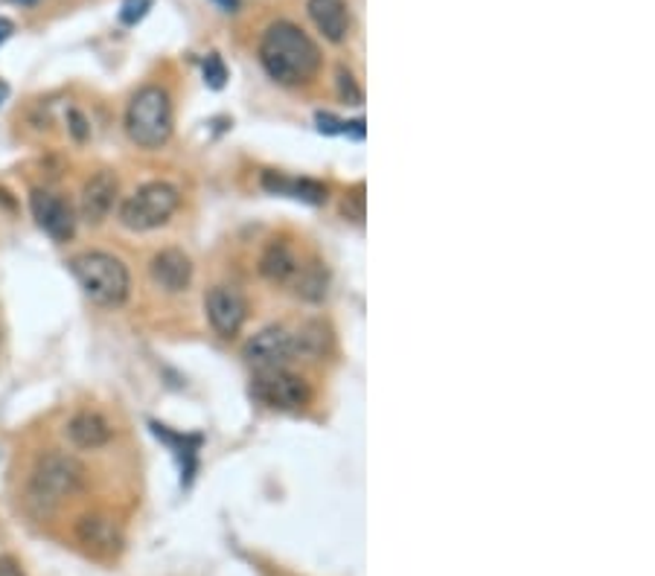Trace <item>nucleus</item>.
I'll list each match as a JSON object with an SVG mask.
<instances>
[{
  "label": "nucleus",
  "instance_id": "f257e3e1",
  "mask_svg": "<svg viewBox=\"0 0 655 576\" xmlns=\"http://www.w3.org/2000/svg\"><path fill=\"white\" fill-rule=\"evenodd\" d=\"M260 62L281 85H306L320 71V50L300 26L277 21L260 41Z\"/></svg>",
  "mask_w": 655,
  "mask_h": 576
},
{
  "label": "nucleus",
  "instance_id": "f03ea898",
  "mask_svg": "<svg viewBox=\"0 0 655 576\" xmlns=\"http://www.w3.org/2000/svg\"><path fill=\"white\" fill-rule=\"evenodd\" d=\"M71 271L91 303L117 309V306L128 300L131 277H128V268L117 256L103 254V250H88V254L73 256Z\"/></svg>",
  "mask_w": 655,
  "mask_h": 576
},
{
  "label": "nucleus",
  "instance_id": "f8f14e48",
  "mask_svg": "<svg viewBox=\"0 0 655 576\" xmlns=\"http://www.w3.org/2000/svg\"><path fill=\"white\" fill-rule=\"evenodd\" d=\"M260 271L265 280L277 282V286H295L297 274L304 271V259L288 242L274 239L260 259Z\"/></svg>",
  "mask_w": 655,
  "mask_h": 576
},
{
  "label": "nucleus",
  "instance_id": "dca6fc26",
  "mask_svg": "<svg viewBox=\"0 0 655 576\" xmlns=\"http://www.w3.org/2000/svg\"><path fill=\"white\" fill-rule=\"evenodd\" d=\"M265 190L277 192V195H292V199H300V201H309V204H320V201L327 199V186L315 184V181H297V178H283V175H274V172H268V175L263 178Z\"/></svg>",
  "mask_w": 655,
  "mask_h": 576
},
{
  "label": "nucleus",
  "instance_id": "b1692460",
  "mask_svg": "<svg viewBox=\"0 0 655 576\" xmlns=\"http://www.w3.org/2000/svg\"><path fill=\"white\" fill-rule=\"evenodd\" d=\"M219 3H222V7H228L233 12V7H236V0H219Z\"/></svg>",
  "mask_w": 655,
  "mask_h": 576
},
{
  "label": "nucleus",
  "instance_id": "412c9836",
  "mask_svg": "<svg viewBox=\"0 0 655 576\" xmlns=\"http://www.w3.org/2000/svg\"><path fill=\"white\" fill-rule=\"evenodd\" d=\"M0 576H24V570L18 568L15 559H9V556H0Z\"/></svg>",
  "mask_w": 655,
  "mask_h": 576
},
{
  "label": "nucleus",
  "instance_id": "2eb2a0df",
  "mask_svg": "<svg viewBox=\"0 0 655 576\" xmlns=\"http://www.w3.org/2000/svg\"><path fill=\"white\" fill-rule=\"evenodd\" d=\"M67 434H71L73 446L94 451V448H103L112 442L114 428L103 414H96V410H82V414H76L71 419Z\"/></svg>",
  "mask_w": 655,
  "mask_h": 576
},
{
  "label": "nucleus",
  "instance_id": "393cba45",
  "mask_svg": "<svg viewBox=\"0 0 655 576\" xmlns=\"http://www.w3.org/2000/svg\"><path fill=\"white\" fill-rule=\"evenodd\" d=\"M21 3H32V0H21Z\"/></svg>",
  "mask_w": 655,
  "mask_h": 576
},
{
  "label": "nucleus",
  "instance_id": "a211bd4d",
  "mask_svg": "<svg viewBox=\"0 0 655 576\" xmlns=\"http://www.w3.org/2000/svg\"><path fill=\"white\" fill-rule=\"evenodd\" d=\"M152 3H155V0H123L120 21L126 26H135L137 21H144V18L149 15Z\"/></svg>",
  "mask_w": 655,
  "mask_h": 576
},
{
  "label": "nucleus",
  "instance_id": "423d86ee",
  "mask_svg": "<svg viewBox=\"0 0 655 576\" xmlns=\"http://www.w3.org/2000/svg\"><path fill=\"white\" fill-rule=\"evenodd\" d=\"M251 396L263 402L265 408L274 410H300L309 402V384L286 367L277 370H256L254 384H251Z\"/></svg>",
  "mask_w": 655,
  "mask_h": 576
},
{
  "label": "nucleus",
  "instance_id": "ddd939ff",
  "mask_svg": "<svg viewBox=\"0 0 655 576\" xmlns=\"http://www.w3.org/2000/svg\"><path fill=\"white\" fill-rule=\"evenodd\" d=\"M309 18L318 26V32H324V39L332 44H341L350 35L352 18L344 0H309Z\"/></svg>",
  "mask_w": 655,
  "mask_h": 576
},
{
  "label": "nucleus",
  "instance_id": "6ab92c4d",
  "mask_svg": "<svg viewBox=\"0 0 655 576\" xmlns=\"http://www.w3.org/2000/svg\"><path fill=\"white\" fill-rule=\"evenodd\" d=\"M204 76H208L210 88H222L224 85V76H228V73H224V64L216 53H210L208 62H204Z\"/></svg>",
  "mask_w": 655,
  "mask_h": 576
},
{
  "label": "nucleus",
  "instance_id": "0eeeda50",
  "mask_svg": "<svg viewBox=\"0 0 655 576\" xmlns=\"http://www.w3.org/2000/svg\"><path fill=\"white\" fill-rule=\"evenodd\" d=\"M245 361L254 370H277L286 367L288 361L297 355V338L286 327H265L260 329L249 344H245Z\"/></svg>",
  "mask_w": 655,
  "mask_h": 576
},
{
  "label": "nucleus",
  "instance_id": "4be33fe9",
  "mask_svg": "<svg viewBox=\"0 0 655 576\" xmlns=\"http://www.w3.org/2000/svg\"><path fill=\"white\" fill-rule=\"evenodd\" d=\"M71 122H73V135H76V140H85V137H88V122L82 120V114H76V111H71Z\"/></svg>",
  "mask_w": 655,
  "mask_h": 576
},
{
  "label": "nucleus",
  "instance_id": "39448f33",
  "mask_svg": "<svg viewBox=\"0 0 655 576\" xmlns=\"http://www.w3.org/2000/svg\"><path fill=\"white\" fill-rule=\"evenodd\" d=\"M82 487V466L67 455H47L30 480V504L39 512L56 510Z\"/></svg>",
  "mask_w": 655,
  "mask_h": 576
},
{
  "label": "nucleus",
  "instance_id": "f3484780",
  "mask_svg": "<svg viewBox=\"0 0 655 576\" xmlns=\"http://www.w3.org/2000/svg\"><path fill=\"white\" fill-rule=\"evenodd\" d=\"M292 288H295V295L306 297V300H320V297L327 295V271H324V265H304V271L297 274V280Z\"/></svg>",
  "mask_w": 655,
  "mask_h": 576
},
{
  "label": "nucleus",
  "instance_id": "aec40b11",
  "mask_svg": "<svg viewBox=\"0 0 655 576\" xmlns=\"http://www.w3.org/2000/svg\"><path fill=\"white\" fill-rule=\"evenodd\" d=\"M338 90H341V96L347 103L361 105V90L356 88V82H352V76L347 71H338Z\"/></svg>",
  "mask_w": 655,
  "mask_h": 576
},
{
  "label": "nucleus",
  "instance_id": "6e6552de",
  "mask_svg": "<svg viewBox=\"0 0 655 576\" xmlns=\"http://www.w3.org/2000/svg\"><path fill=\"white\" fill-rule=\"evenodd\" d=\"M204 312H208L210 327L216 329L219 335L236 338L240 329L245 327V318H249V303L236 288L216 286L210 288L208 297H204Z\"/></svg>",
  "mask_w": 655,
  "mask_h": 576
},
{
  "label": "nucleus",
  "instance_id": "9b49d317",
  "mask_svg": "<svg viewBox=\"0 0 655 576\" xmlns=\"http://www.w3.org/2000/svg\"><path fill=\"white\" fill-rule=\"evenodd\" d=\"M149 271H152L155 286H160L163 291H169V295L187 291V286H190L192 280L190 256L178 248H167V250H160V254H155Z\"/></svg>",
  "mask_w": 655,
  "mask_h": 576
},
{
  "label": "nucleus",
  "instance_id": "4468645a",
  "mask_svg": "<svg viewBox=\"0 0 655 576\" xmlns=\"http://www.w3.org/2000/svg\"><path fill=\"white\" fill-rule=\"evenodd\" d=\"M76 536L96 556H112V553L120 551L123 542L117 524L112 519H105V515H85L80 521V527H76Z\"/></svg>",
  "mask_w": 655,
  "mask_h": 576
},
{
  "label": "nucleus",
  "instance_id": "1a4fd4ad",
  "mask_svg": "<svg viewBox=\"0 0 655 576\" xmlns=\"http://www.w3.org/2000/svg\"><path fill=\"white\" fill-rule=\"evenodd\" d=\"M30 207L41 231L50 233L56 242L71 239L73 231H76V216H73V207L62 195L47 190H35L30 195Z\"/></svg>",
  "mask_w": 655,
  "mask_h": 576
},
{
  "label": "nucleus",
  "instance_id": "9d476101",
  "mask_svg": "<svg viewBox=\"0 0 655 576\" xmlns=\"http://www.w3.org/2000/svg\"><path fill=\"white\" fill-rule=\"evenodd\" d=\"M117 178L103 169V172H96V175L88 178V184L82 186V218L88 224H103L108 218V213L114 210V201H117Z\"/></svg>",
  "mask_w": 655,
  "mask_h": 576
},
{
  "label": "nucleus",
  "instance_id": "7ed1b4c3",
  "mask_svg": "<svg viewBox=\"0 0 655 576\" xmlns=\"http://www.w3.org/2000/svg\"><path fill=\"white\" fill-rule=\"evenodd\" d=\"M126 131L140 149H160L172 137V99L163 88L149 85L131 96L126 111Z\"/></svg>",
  "mask_w": 655,
  "mask_h": 576
},
{
  "label": "nucleus",
  "instance_id": "20e7f679",
  "mask_svg": "<svg viewBox=\"0 0 655 576\" xmlns=\"http://www.w3.org/2000/svg\"><path fill=\"white\" fill-rule=\"evenodd\" d=\"M178 207H181V192L167 181H152L123 201L120 224L135 233L158 231L176 216Z\"/></svg>",
  "mask_w": 655,
  "mask_h": 576
},
{
  "label": "nucleus",
  "instance_id": "5701e85b",
  "mask_svg": "<svg viewBox=\"0 0 655 576\" xmlns=\"http://www.w3.org/2000/svg\"><path fill=\"white\" fill-rule=\"evenodd\" d=\"M9 32H12V24H9V21H7V18H0V41H3V39H7V35H9Z\"/></svg>",
  "mask_w": 655,
  "mask_h": 576
}]
</instances>
